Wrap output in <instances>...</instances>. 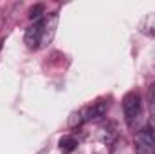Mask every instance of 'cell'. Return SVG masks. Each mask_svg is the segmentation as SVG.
Listing matches in <instances>:
<instances>
[{"label": "cell", "mask_w": 155, "mask_h": 154, "mask_svg": "<svg viewBox=\"0 0 155 154\" xmlns=\"http://www.w3.org/2000/svg\"><path fill=\"white\" fill-rule=\"evenodd\" d=\"M135 154H155V136L148 125L137 131L135 136Z\"/></svg>", "instance_id": "obj_4"}, {"label": "cell", "mask_w": 155, "mask_h": 154, "mask_svg": "<svg viewBox=\"0 0 155 154\" xmlns=\"http://www.w3.org/2000/svg\"><path fill=\"white\" fill-rule=\"evenodd\" d=\"M139 29H141V33L143 35H146V37H155V13H148L143 20H141V24H139Z\"/></svg>", "instance_id": "obj_5"}, {"label": "cell", "mask_w": 155, "mask_h": 154, "mask_svg": "<svg viewBox=\"0 0 155 154\" xmlns=\"http://www.w3.org/2000/svg\"><path fill=\"white\" fill-rule=\"evenodd\" d=\"M78 147V140L74 136H63L60 140V151L63 154H71Z\"/></svg>", "instance_id": "obj_6"}, {"label": "cell", "mask_w": 155, "mask_h": 154, "mask_svg": "<svg viewBox=\"0 0 155 154\" xmlns=\"http://www.w3.org/2000/svg\"><path fill=\"white\" fill-rule=\"evenodd\" d=\"M56 27H58L56 13L41 15L40 18H35V22L25 29V37H24L25 45L29 49H40V47L51 44V40L54 38Z\"/></svg>", "instance_id": "obj_1"}, {"label": "cell", "mask_w": 155, "mask_h": 154, "mask_svg": "<svg viewBox=\"0 0 155 154\" xmlns=\"http://www.w3.org/2000/svg\"><path fill=\"white\" fill-rule=\"evenodd\" d=\"M150 107H152V111L155 114V85L150 89Z\"/></svg>", "instance_id": "obj_7"}, {"label": "cell", "mask_w": 155, "mask_h": 154, "mask_svg": "<svg viewBox=\"0 0 155 154\" xmlns=\"http://www.w3.org/2000/svg\"><path fill=\"white\" fill-rule=\"evenodd\" d=\"M108 111V102H94L92 105H87L83 109H79L78 113H74V118H71V125H81L87 121H94L97 118L107 114Z\"/></svg>", "instance_id": "obj_3"}, {"label": "cell", "mask_w": 155, "mask_h": 154, "mask_svg": "<svg viewBox=\"0 0 155 154\" xmlns=\"http://www.w3.org/2000/svg\"><path fill=\"white\" fill-rule=\"evenodd\" d=\"M123 114H124V121L130 129H135L141 123L143 118V100L141 94L132 91L123 98Z\"/></svg>", "instance_id": "obj_2"}, {"label": "cell", "mask_w": 155, "mask_h": 154, "mask_svg": "<svg viewBox=\"0 0 155 154\" xmlns=\"http://www.w3.org/2000/svg\"><path fill=\"white\" fill-rule=\"evenodd\" d=\"M148 127H150V131L153 132V136H155V114H153V118L150 120V123H148Z\"/></svg>", "instance_id": "obj_8"}]
</instances>
